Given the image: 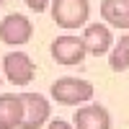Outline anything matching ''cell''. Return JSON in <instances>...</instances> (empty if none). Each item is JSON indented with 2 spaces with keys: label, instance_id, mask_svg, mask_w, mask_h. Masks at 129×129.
<instances>
[{
  "label": "cell",
  "instance_id": "cell-1",
  "mask_svg": "<svg viewBox=\"0 0 129 129\" xmlns=\"http://www.w3.org/2000/svg\"><path fill=\"white\" fill-rule=\"evenodd\" d=\"M49 8H52L49 10L52 21L64 31L88 26V16H90V3L88 0H52Z\"/></svg>",
  "mask_w": 129,
  "mask_h": 129
},
{
  "label": "cell",
  "instance_id": "cell-2",
  "mask_svg": "<svg viewBox=\"0 0 129 129\" xmlns=\"http://www.w3.org/2000/svg\"><path fill=\"white\" fill-rule=\"evenodd\" d=\"M52 101H57L59 106H83L93 98V83L83 78H57L52 83Z\"/></svg>",
  "mask_w": 129,
  "mask_h": 129
},
{
  "label": "cell",
  "instance_id": "cell-3",
  "mask_svg": "<svg viewBox=\"0 0 129 129\" xmlns=\"http://www.w3.org/2000/svg\"><path fill=\"white\" fill-rule=\"evenodd\" d=\"M0 70H3V78L8 83L23 88V85H28L31 80H34L36 64H34V59H31L26 52H8V54L3 57V67Z\"/></svg>",
  "mask_w": 129,
  "mask_h": 129
},
{
  "label": "cell",
  "instance_id": "cell-4",
  "mask_svg": "<svg viewBox=\"0 0 129 129\" xmlns=\"http://www.w3.org/2000/svg\"><path fill=\"white\" fill-rule=\"evenodd\" d=\"M49 54H52V59H54L57 64L72 67V64H80L85 57H88V52H85V44H83L80 36L62 34V36H57L49 44Z\"/></svg>",
  "mask_w": 129,
  "mask_h": 129
},
{
  "label": "cell",
  "instance_id": "cell-5",
  "mask_svg": "<svg viewBox=\"0 0 129 129\" xmlns=\"http://www.w3.org/2000/svg\"><path fill=\"white\" fill-rule=\"evenodd\" d=\"M34 36V23L23 13H8L0 21V41L8 47H23Z\"/></svg>",
  "mask_w": 129,
  "mask_h": 129
},
{
  "label": "cell",
  "instance_id": "cell-6",
  "mask_svg": "<svg viewBox=\"0 0 129 129\" xmlns=\"http://www.w3.org/2000/svg\"><path fill=\"white\" fill-rule=\"evenodd\" d=\"M21 103H23L21 129H41V126H47L49 116H52V106L41 93H21Z\"/></svg>",
  "mask_w": 129,
  "mask_h": 129
},
{
  "label": "cell",
  "instance_id": "cell-7",
  "mask_svg": "<svg viewBox=\"0 0 129 129\" xmlns=\"http://www.w3.org/2000/svg\"><path fill=\"white\" fill-rule=\"evenodd\" d=\"M83 44H85V52L93 57H103L109 54V49L114 47V36H111V28L106 23H88L83 31Z\"/></svg>",
  "mask_w": 129,
  "mask_h": 129
},
{
  "label": "cell",
  "instance_id": "cell-8",
  "mask_svg": "<svg viewBox=\"0 0 129 129\" xmlns=\"http://www.w3.org/2000/svg\"><path fill=\"white\" fill-rule=\"evenodd\" d=\"M75 129H111V116L101 103H83L72 116Z\"/></svg>",
  "mask_w": 129,
  "mask_h": 129
},
{
  "label": "cell",
  "instance_id": "cell-9",
  "mask_svg": "<svg viewBox=\"0 0 129 129\" xmlns=\"http://www.w3.org/2000/svg\"><path fill=\"white\" fill-rule=\"evenodd\" d=\"M23 103L16 93H0V129H21Z\"/></svg>",
  "mask_w": 129,
  "mask_h": 129
},
{
  "label": "cell",
  "instance_id": "cell-10",
  "mask_svg": "<svg viewBox=\"0 0 129 129\" xmlns=\"http://www.w3.org/2000/svg\"><path fill=\"white\" fill-rule=\"evenodd\" d=\"M101 18L114 28L129 31V0H103Z\"/></svg>",
  "mask_w": 129,
  "mask_h": 129
},
{
  "label": "cell",
  "instance_id": "cell-11",
  "mask_svg": "<svg viewBox=\"0 0 129 129\" xmlns=\"http://www.w3.org/2000/svg\"><path fill=\"white\" fill-rule=\"evenodd\" d=\"M109 67L114 72L129 70V34L119 36V39L114 41V47L109 49Z\"/></svg>",
  "mask_w": 129,
  "mask_h": 129
},
{
  "label": "cell",
  "instance_id": "cell-12",
  "mask_svg": "<svg viewBox=\"0 0 129 129\" xmlns=\"http://www.w3.org/2000/svg\"><path fill=\"white\" fill-rule=\"evenodd\" d=\"M28 5V10H34V13H41V10L49 8V0H23Z\"/></svg>",
  "mask_w": 129,
  "mask_h": 129
},
{
  "label": "cell",
  "instance_id": "cell-13",
  "mask_svg": "<svg viewBox=\"0 0 129 129\" xmlns=\"http://www.w3.org/2000/svg\"><path fill=\"white\" fill-rule=\"evenodd\" d=\"M47 129H75L70 121H64V119H49L47 121Z\"/></svg>",
  "mask_w": 129,
  "mask_h": 129
},
{
  "label": "cell",
  "instance_id": "cell-14",
  "mask_svg": "<svg viewBox=\"0 0 129 129\" xmlns=\"http://www.w3.org/2000/svg\"><path fill=\"white\" fill-rule=\"evenodd\" d=\"M0 85H3V70H0Z\"/></svg>",
  "mask_w": 129,
  "mask_h": 129
}]
</instances>
